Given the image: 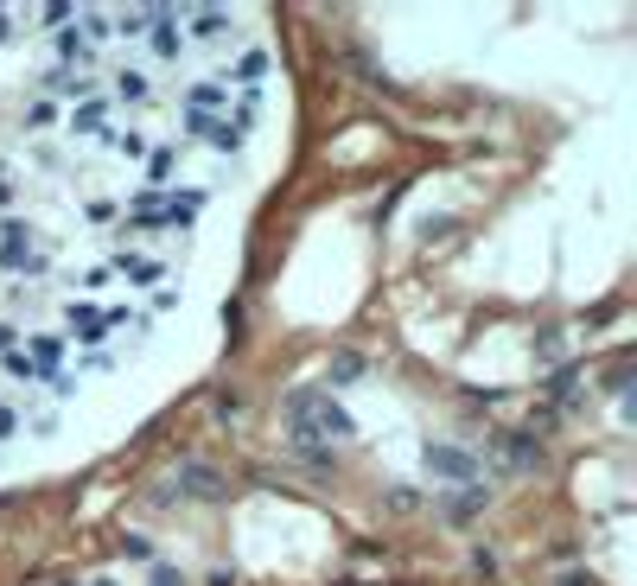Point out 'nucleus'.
<instances>
[{
  "mask_svg": "<svg viewBox=\"0 0 637 586\" xmlns=\"http://www.w3.org/2000/svg\"><path fill=\"white\" fill-rule=\"evenodd\" d=\"M255 7H0V465L134 408L274 134Z\"/></svg>",
  "mask_w": 637,
  "mask_h": 586,
  "instance_id": "nucleus-1",
  "label": "nucleus"
}]
</instances>
